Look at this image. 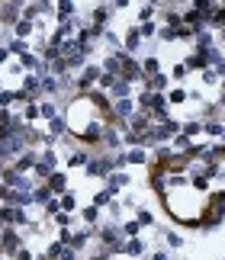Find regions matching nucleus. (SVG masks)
<instances>
[{"instance_id":"nucleus-15","label":"nucleus","mask_w":225,"mask_h":260,"mask_svg":"<svg viewBox=\"0 0 225 260\" xmlns=\"http://www.w3.org/2000/svg\"><path fill=\"white\" fill-rule=\"evenodd\" d=\"M110 16H113V6H106V3H100V6H97V10H93V13H90V23H93V26H103V23H106V19H110Z\"/></svg>"},{"instance_id":"nucleus-43","label":"nucleus","mask_w":225,"mask_h":260,"mask_svg":"<svg viewBox=\"0 0 225 260\" xmlns=\"http://www.w3.org/2000/svg\"><path fill=\"white\" fill-rule=\"evenodd\" d=\"M13 260H36V257H32V254H29V251H26V248H23V251H19V254H16V257H13Z\"/></svg>"},{"instance_id":"nucleus-29","label":"nucleus","mask_w":225,"mask_h":260,"mask_svg":"<svg viewBox=\"0 0 225 260\" xmlns=\"http://www.w3.org/2000/svg\"><path fill=\"white\" fill-rule=\"evenodd\" d=\"M110 202H113V196H110V190H100V193H97V196H93V206H97V209H103V206H110Z\"/></svg>"},{"instance_id":"nucleus-19","label":"nucleus","mask_w":225,"mask_h":260,"mask_svg":"<svg viewBox=\"0 0 225 260\" xmlns=\"http://www.w3.org/2000/svg\"><path fill=\"white\" fill-rule=\"evenodd\" d=\"M32 26H36V23H29V19H19V23L13 26V36L26 42V36H32Z\"/></svg>"},{"instance_id":"nucleus-2","label":"nucleus","mask_w":225,"mask_h":260,"mask_svg":"<svg viewBox=\"0 0 225 260\" xmlns=\"http://www.w3.org/2000/svg\"><path fill=\"white\" fill-rule=\"evenodd\" d=\"M100 77H103V67H97V65H87L84 71L77 74V87H74V90H80V93H90L93 87L100 84Z\"/></svg>"},{"instance_id":"nucleus-17","label":"nucleus","mask_w":225,"mask_h":260,"mask_svg":"<svg viewBox=\"0 0 225 260\" xmlns=\"http://www.w3.org/2000/svg\"><path fill=\"white\" fill-rule=\"evenodd\" d=\"M145 254V241L142 238H129L126 241V257H142Z\"/></svg>"},{"instance_id":"nucleus-11","label":"nucleus","mask_w":225,"mask_h":260,"mask_svg":"<svg viewBox=\"0 0 225 260\" xmlns=\"http://www.w3.org/2000/svg\"><path fill=\"white\" fill-rule=\"evenodd\" d=\"M42 93H45V97H58V93H61V80L55 77V74H45V77H42Z\"/></svg>"},{"instance_id":"nucleus-23","label":"nucleus","mask_w":225,"mask_h":260,"mask_svg":"<svg viewBox=\"0 0 225 260\" xmlns=\"http://www.w3.org/2000/svg\"><path fill=\"white\" fill-rule=\"evenodd\" d=\"M139 231H142L139 218H132V222H126V225H122V238H126V241H129V238H139Z\"/></svg>"},{"instance_id":"nucleus-12","label":"nucleus","mask_w":225,"mask_h":260,"mask_svg":"<svg viewBox=\"0 0 225 260\" xmlns=\"http://www.w3.org/2000/svg\"><path fill=\"white\" fill-rule=\"evenodd\" d=\"M129 93H132V87H129V80H122V77L110 87V97L116 100V103H119V100H129Z\"/></svg>"},{"instance_id":"nucleus-21","label":"nucleus","mask_w":225,"mask_h":260,"mask_svg":"<svg viewBox=\"0 0 225 260\" xmlns=\"http://www.w3.org/2000/svg\"><path fill=\"white\" fill-rule=\"evenodd\" d=\"M126 161H129V164H148L145 148H129V151H126Z\"/></svg>"},{"instance_id":"nucleus-26","label":"nucleus","mask_w":225,"mask_h":260,"mask_svg":"<svg viewBox=\"0 0 225 260\" xmlns=\"http://www.w3.org/2000/svg\"><path fill=\"white\" fill-rule=\"evenodd\" d=\"M6 49H10V55H19V58H23V55H26V52H29V45H26V42H23V39H13V42H10V45H6Z\"/></svg>"},{"instance_id":"nucleus-32","label":"nucleus","mask_w":225,"mask_h":260,"mask_svg":"<svg viewBox=\"0 0 225 260\" xmlns=\"http://www.w3.org/2000/svg\"><path fill=\"white\" fill-rule=\"evenodd\" d=\"M139 32H142V39H151L158 32V23H139Z\"/></svg>"},{"instance_id":"nucleus-8","label":"nucleus","mask_w":225,"mask_h":260,"mask_svg":"<svg viewBox=\"0 0 225 260\" xmlns=\"http://www.w3.org/2000/svg\"><path fill=\"white\" fill-rule=\"evenodd\" d=\"M93 238V231L90 228H80V231H71V238H68V248H74V251H84L87 248V241Z\"/></svg>"},{"instance_id":"nucleus-4","label":"nucleus","mask_w":225,"mask_h":260,"mask_svg":"<svg viewBox=\"0 0 225 260\" xmlns=\"http://www.w3.org/2000/svg\"><path fill=\"white\" fill-rule=\"evenodd\" d=\"M23 6L26 3H3L0 6V26H16L23 19Z\"/></svg>"},{"instance_id":"nucleus-45","label":"nucleus","mask_w":225,"mask_h":260,"mask_svg":"<svg viewBox=\"0 0 225 260\" xmlns=\"http://www.w3.org/2000/svg\"><path fill=\"white\" fill-rule=\"evenodd\" d=\"M39 260H52V257H39Z\"/></svg>"},{"instance_id":"nucleus-5","label":"nucleus","mask_w":225,"mask_h":260,"mask_svg":"<svg viewBox=\"0 0 225 260\" xmlns=\"http://www.w3.org/2000/svg\"><path fill=\"white\" fill-rule=\"evenodd\" d=\"M39 157H42L39 151H32V148H26V151L19 154L16 161H13V167H16L19 174H26V170H36V167H39Z\"/></svg>"},{"instance_id":"nucleus-35","label":"nucleus","mask_w":225,"mask_h":260,"mask_svg":"<svg viewBox=\"0 0 225 260\" xmlns=\"http://www.w3.org/2000/svg\"><path fill=\"white\" fill-rule=\"evenodd\" d=\"M151 16H154V3H148V6H142V10H139L142 23H151Z\"/></svg>"},{"instance_id":"nucleus-40","label":"nucleus","mask_w":225,"mask_h":260,"mask_svg":"<svg viewBox=\"0 0 225 260\" xmlns=\"http://www.w3.org/2000/svg\"><path fill=\"white\" fill-rule=\"evenodd\" d=\"M77 254H80V251H74V248H65V251H61V257H58V260H77Z\"/></svg>"},{"instance_id":"nucleus-44","label":"nucleus","mask_w":225,"mask_h":260,"mask_svg":"<svg viewBox=\"0 0 225 260\" xmlns=\"http://www.w3.org/2000/svg\"><path fill=\"white\" fill-rule=\"evenodd\" d=\"M151 260H170V254H167V251H154Z\"/></svg>"},{"instance_id":"nucleus-13","label":"nucleus","mask_w":225,"mask_h":260,"mask_svg":"<svg viewBox=\"0 0 225 260\" xmlns=\"http://www.w3.org/2000/svg\"><path fill=\"white\" fill-rule=\"evenodd\" d=\"M52 199H55V193H52V190L45 187V183H42V187H36V190H32V202H39V206H49Z\"/></svg>"},{"instance_id":"nucleus-36","label":"nucleus","mask_w":225,"mask_h":260,"mask_svg":"<svg viewBox=\"0 0 225 260\" xmlns=\"http://www.w3.org/2000/svg\"><path fill=\"white\" fill-rule=\"evenodd\" d=\"M158 36L164 39V42H174V39H177V29H170V26H161V29H158Z\"/></svg>"},{"instance_id":"nucleus-7","label":"nucleus","mask_w":225,"mask_h":260,"mask_svg":"<svg viewBox=\"0 0 225 260\" xmlns=\"http://www.w3.org/2000/svg\"><path fill=\"white\" fill-rule=\"evenodd\" d=\"M45 187H49L55 196H65V193H68V177L61 174V170H55V174H52L49 180H45Z\"/></svg>"},{"instance_id":"nucleus-30","label":"nucleus","mask_w":225,"mask_h":260,"mask_svg":"<svg viewBox=\"0 0 225 260\" xmlns=\"http://www.w3.org/2000/svg\"><path fill=\"white\" fill-rule=\"evenodd\" d=\"M42 164H45V167H52V170H55V164H58V154H55V148H45V151H42Z\"/></svg>"},{"instance_id":"nucleus-20","label":"nucleus","mask_w":225,"mask_h":260,"mask_svg":"<svg viewBox=\"0 0 225 260\" xmlns=\"http://www.w3.org/2000/svg\"><path fill=\"white\" fill-rule=\"evenodd\" d=\"M90 161H93V157L87 154V151H74L71 157H68V167H87Z\"/></svg>"},{"instance_id":"nucleus-39","label":"nucleus","mask_w":225,"mask_h":260,"mask_svg":"<svg viewBox=\"0 0 225 260\" xmlns=\"http://www.w3.org/2000/svg\"><path fill=\"white\" fill-rule=\"evenodd\" d=\"M167 244H170V248H180V244H183V238L177 235V231H167Z\"/></svg>"},{"instance_id":"nucleus-22","label":"nucleus","mask_w":225,"mask_h":260,"mask_svg":"<svg viewBox=\"0 0 225 260\" xmlns=\"http://www.w3.org/2000/svg\"><path fill=\"white\" fill-rule=\"evenodd\" d=\"M39 109H42V119H45V122H52L55 116H61L58 109H55V103H52V100H42V103H39Z\"/></svg>"},{"instance_id":"nucleus-25","label":"nucleus","mask_w":225,"mask_h":260,"mask_svg":"<svg viewBox=\"0 0 225 260\" xmlns=\"http://www.w3.org/2000/svg\"><path fill=\"white\" fill-rule=\"evenodd\" d=\"M203 132V122H187V126H180V135H187V138H193V135Z\"/></svg>"},{"instance_id":"nucleus-1","label":"nucleus","mask_w":225,"mask_h":260,"mask_svg":"<svg viewBox=\"0 0 225 260\" xmlns=\"http://www.w3.org/2000/svg\"><path fill=\"white\" fill-rule=\"evenodd\" d=\"M23 251V238H19L16 228H3L0 231V254L3 257H16Z\"/></svg>"},{"instance_id":"nucleus-33","label":"nucleus","mask_w":225,"mask_h":260,"mask_svg":"<svg viewBox=\"0 0 225 260\" xmlns=\"http://www.w3.org/2000/svg\"><path fill=\"white\" fill-rule=\"evenodd\" d=\"M203 84H219V71H216V67H206V71H203Z\"/></svg>"},{"instance_id":"nucleus-16","label":"nucleus","mask_w":225,"mask_h":260,"mask_svg":"<svg viewBox=\"0 0 225 260\" xmlns=\"http://www.w3.org/2000/svg\"><path fill=\"white\" fill-rule=\"evenodd\" d=\"M139 42H142V32H139V26H132V29L126 32V42H122V45H126V55L129 52H139Z\"/></svg>"},{"instance_id":"nucleus-38","label":"nucleus","mask_w":225,"mask_h":260,"mask_svg":"<svg viewBox=\"0 0 225 260\" xmlns=\"http://www.w3.org/2000/svg\"><path fill=\"white\" fill-rule=\"evenodd\" d=\"M55 225L68 228V225H71V212H58V215H55Z\"/></svg>"},{"instance_id":"nucleus-18","label":"nucleus","mask_w":225,"mask_h":260,"mask_svg":"<svg viewBox=\"0 0 225 260\" xmlns=\"http://www.w3.org/2000/svg\"><path fill=\"white\" fill-rule=\"evenodd\" d=\"M39 116H42L39 103H26V106H23V122H26V126H32V122H36Z\"/></svg>"},{"instance_id":"nucleus-37","label":"nucleus","mask_w":225,"mask_h":260,"mask_svg":"<svg viewBox=\"0 0 225 260\" xmlns=\"http://www.w3.org/2000/svg\"><path fill=\"white\" fill-rule=\"evenodd\" d=\"M139 225H154V215L148 209H139Z\"/></svg>"},{"instance_id":"nucleus-41","label":"nucleus","mask_w":225,"mask_h":260,"mask_svg":"<svg viewBox=\"0 0 225 260\" xmlns=\"http://www.w3.org/2000/svg\"><path fill=\"white\" fill-rule=\"evenodd\" d=\"M6 61H10V49H6V45H0V67H3Z\"/></svg>"},{"instance_id":"nucleus-6","label":"nucleus","mask_w":225,"mask_h":260,"mask_svg":"<svg viewBox=\"0 0 225 260\" xmlns=\"http://www.w3.org/2000/svg\"><path fill=\"white\" fill-rule=\"evenodd\" d=\"M122 187H129V174H126V170H116V174L106 177V190H110V196H116Z\"/></svg>"},{"instance_id":"nucleus-42","label":"nucleus","mask_w":225,"mask_h":260,"mask_svg":"<svg viewBox=\"0 0 225 260\" xmlns=\"http://www.w3.org/2000/svg\"><path fill=\"white\" fill-rule=\"evenodd\" d=\"M90 260H113V254H110V251H97Z\"/></svg>"},{"instance_id":"nucleus-14","label":"nucleus","mask_w":225,"mask_h":260,"mask_svg":"<svg viewBox=\"0 0 225 260\" xmlns=\"http://www.w3.org/2000/svg\"><path fill=\"white\" fill-rule=\"evenodd\" d=\"M142 71H145V80L148 77H158V74H161V61L154 58V55H148V58L142 61Z\"/></svg>"},{"instance_id":"nucleus-3","label":"nucleus","mask_w":225,"mask_h":260,"mask_svg":"<svg viewBox=\"0 0 225 260\" xmlns=\"http://www.w3.org/2000/svg\"><path fill=\"white\" fill-rule=\"evenodd\" d=\"M119 77L132 84V80H145V71H142V65L132 58V55H126V52H122V74H119Z\"/></svg>"},{"instance_id":"nucleus-28","label":"nucleus","mask_w":225,"mask_h":260,"mask_svg":"<svg viewBox=\"0 0 225 260\" xmlns=\"http://www.w3.org/2000/svg\"><path fill=\"white\" fill-rule=\"evenodd\" d=\"M80 218H84L87 225H93V222L100 218V209H97V206H87V209H80Z\"/></svg>"},{"instance_id":"nucleus-9","label":"nucleus","mask_w":225,"mask_h":260,"mask_svg":"<svg viewBox=\"0 0 225 260\" xmlns=\"http://www.w3.org/2000/svg\"><path fill=\"white\" fill-rule=\"evenodd\" d=\"M183 65H187V71H206L209 67V55L206 52H193Z\"/></svg>"},{"instance_id":"nucleus-10","label":"nucleus","mask_w":225,"mask_h":260,"mask_svg":"<svg viewBox=\"0 0 225 260\" xmlns=\"http://www.w3.org/2000/svg\"><path fill=\"white\" fill-rule=\"evenodd\" d=\"M103 148H110V151L119 154V148H122V135L116 132V129L106 126V132H103Z\"/></svg>"},{"instance_id":"nucleus-27","label":"nucleus","mask_w":225,"mask_h":260,"mask_svg":"<svg viewBox=\"0 0 225 260\" xmlns=\"http://www.w3.org/2000/svg\"><path fill=\"white\" fill-rule=\"evenodd\" d=\"M61 199V212H74L77 209V199H74V193H65V196H58Z\"/></svg>"},{"instance_id":"nucleus-31","label":"nucleus","mask_w":225,"mask_h":260,"mask_svg":"<svg viewBox=\"0 0 225 260\" xmlns=\"http://www.w3.org/2000/svg\"><path fill=\"white\" fill-rule=\"evenodd\" d=\"M65 248H68V244H61V241H52V244H49V251H45V257L58 260V257H61V251H65Z\"/></svg>"},{"instance_id":"nucleus-34","label":"nucleus","mask_w":225,"mask_h":260,"mask_svg":"<svg viewBox=\"0 0 225 260\" xmlns=\"http://www.w3.org/2000/svg\"><path fill=\"white\" fill-rule=\"evenodd\" d=\"M187 65H183V61H180V65H174V71H170V80H183V77H187Z\"/></svg>"},{"instance_id":"nucleus-24","label":"nucleus","mask_w":225,"mask_h":260,"mask_svg":"<svg viewBox=\"0 0 225 260\" xmlns=\"http://www.w3.org/2000/svg\"><path fill=\"white\" fill-rule=\"evenodd\" d=\"M187 97H190V93L183 90V87H174V90H167V103H170V106L183 103V100H187Z\"/></svg>"}]
</instances>
